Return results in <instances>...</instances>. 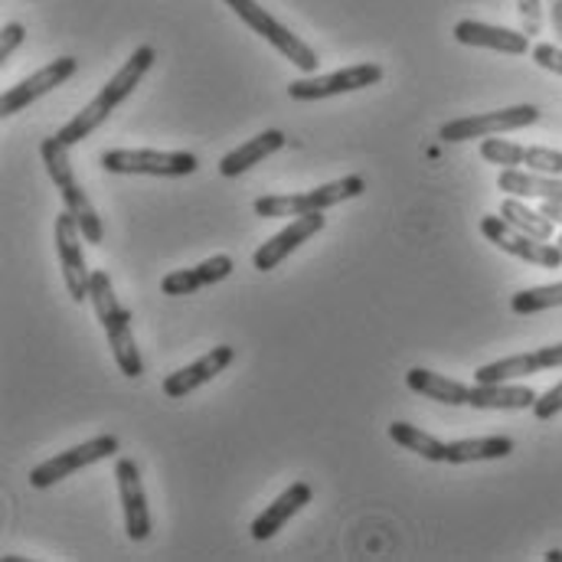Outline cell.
Segmentation results:
<instances>
[{
  "mask_svg": "<svg viewBox=\"0 0 562 562\" xmlns=\"http://www.w3.org/2000/svg\"><path fill=\"white\" fill-rule=\"evenodd\" d=\"M154 59H157L154 46H138V49L125 59V66L102 86V92H99L76 119H69V122L56 132V138L63 140L66 147H72V144H82L95 128H102V125L109 122V115H112L122 102H128V99L135 95L140 79H144L147 69L154 66Z\"/></svg>",
  "mask_w": 562,
  "mask_h": 562,
  "instance_id": "1",
  "label": "cell"
},
{
  "mask_svg": "<svg viewBox=\"0 0 562 562\" xmlns=\"http://www.w3.org/2000/svg\"><path fill=\"white\" fill-rule=\"evenodd\" d=\"M89 301L95 307V317L109 337V347H112V357L119 363V370L128 376V380H138L144 373V360H140L138 344H135V330H132V314L122 307L109 272L95 269L92 272V288H89Z\"/></svg>",
  "mask_w": 562,
  "mask_h": 562,
  "instance_id": "2",
  "label": "cell"
},
{
  "mask_svg": "<svg viewBox=\"0 0 562 562\" xmlns=\"http://www.w3.org/2000/svg\"><path fill=\"white\" fill-rule=\"evenodd\" d=\"M40 154H43V164H46L49 180L56 183V190H59V196H63L66 210L76 216V223H79V229H82L86 243L102 246V243H105V226H102V216L95 213V206H92L89 193L82 190V183H79V177H76V170H72L69 147L53 135V138H43V144H40Z\"/></svg>",
  "mask_w": 562,
  "mask_h": 562,
  "instance_id": "3",
  "label": "cell"
},
{
  "mask_svg": "<svg viewBox=\"0 0 562 562\" xmlns=\"http://www.w3.org/2000/svg\"><path fill=\"white\" fill-rule=\"evenodd\" d=\"M367 193V180L350 173L344 180L304 190V193H284V196H259L256 200V216L262 220H284V216H304V213H317L347 200H357Z\"/></svg>",
  "mask_w": 562,
  "mask_h": 562,
  "instance_id": "4",
  "label": "cell"
},
{
  "mask_svg": "<svg viewBox=\"0 0 562 562\" xmlns=\"http://www.w3.org/2000/svg\"><path fill=\"white\" fill-rule=\"evenodd\" d=\"M226 7H233V13L252 30V33H259L262 40H269L276 49H279L284 59H291L301 72H317V53L301 40V36H294L284 23H279L266 7H259L256 0H226Z\"/></svg>",
  "mask_w": 562,
  "mask_h": 562,
  "instance_id": "5",
  "label": "cell"
},
{
  "mask_svg": "<svg viewBox=\"0 0 562 562\" xmlns=\"http://www.w3.org/2000/svg\"><path fill=\"white\" fill-rule=\"evenodd\" d=\"M537 122H540L537 105H510L501 112H481V115L445 122L438 128V138L448 140V144H461V140L491 138V135H504V132H520V128H530Z\"/></svg>",
  "mask_w": 562,
  "mask_h": 562,
  "instance_id": "6",
  "label": "cell"
},
{
  "mask_svg": "<svg viewBox=\"0 0 562 562\" xmlns=\"http://www.w3.org/2000/svg\"><path fill=\"white\" fill-rule=\"evenodd\" d=\"M102 167L109 173H144V177H190L200 160L190 150H105Z\"/></svg>",
  "mask_w": 562,
  "mask_h": 562,
  "instance_id": "7",
  "label": "cell"
},
{
  "mask_svg": "<svg viewBox=\"0 0 562 562\" xmlns=\"http://www.w3.org/2000/svg\"><path fill=\"white\" fill-rule=\"evenodd\" d=\"M115 451H119V438H115V435H95V438H89V441H82V445H76V448H69V451H59L56 458L36 464V468L30 471V487L46 491V487H53V484L72 477L76 471L89 468V464L112 458Z\"/></svg>",
  "mask_w": 562,
  "mask_h": 562,
  "instance_id": "8",
  "label": "cell"
},
{
  "mask_svg": "<svg viewBox=\"0 0 562 562\" xmlns=\"http://www.w3.org/2000/svg\"><path fill=\"white\" fill-rule=\"evenodd\" d=\"M53 239H56V256H59V266H63V279L69 288V297L76 304H82L89 297V288H92V269L86 262V252H82V229L76 223V216L66 210L56 216V226H53Z\"/></svg>",
  "mask_w": 562,
  "mask_h": 562,
  "instance_id": "9",
  "label": "cell"
},
{
  "mask_svg": "<svg viewBox=\"0 0 562 562\" xmlns=\"http://www.w3.org/2000/svg\"><path fill=\"white\" fill-rule=\"evenodd\" d=\"M481 233L487 236V243H494L501 252H507L514 259H524L540 269H562V249L557 243L533 239V236L520 233L517 226H510L504 216H484Z\"/></svg>",
  "mask_w": 562,
  "mask_h": 562,
  "instance_id": "10",
  "label": "cell"
},
{
  "mask_svg": "<svg viewBox=\"0 0 562 562\" xmlns=\"http://www.w3.org/2000/svg\"><path fill=\"white\" fill-rule=\"evenodd\" d=\"M383 79V69L376 63H360L330 76H314V79H297L288 86V95L294 102H321V99H334V95H347V92H360L370 89Z\"/></svg>",
  "mask_w": 562,
  "mask_h": 562,
  "instance_id": "11",
  "label": "cell"
},
{
  "mask_svg": "<svg viewBox=\"0 0 562 562\" xmlns=\"http://www.w3.org/2000/svg\"><path fill=\"white\" fill-rule=\"evenodd\" d=\"M76 69H79V59H76V56H59V59H53L49 66H43L40 72H33L30 79L10 86V89L3 92V99H0V115L10 119V115L23 112L26 105H33L36 99L49 95V92L59 89L66 79H72Z\"/></svg>",
  "mask_w": 562,
  "mask_h": 562,
  "instance_id": "12",
  "label": "cell"
},
{
  "mask_svg": "<svg viewBox=\"0 0 562 562\" xmlns=\"http://www.w3.org/2000/svg\"><path fill=\"white\" fill-rule=\"evenodd\" d=\"M481 157L487 164H497V167H527L537 173L562 177V150H553V147H524L514 140L484 138L481 140Z\"/></svg>",
  "mask_w": 562,
  "mask_h": 562,
  "instance_id": "13",
  "label": "cell"
},
{
  "mask_svg": "<svg viewBox=\"0 0 562 562\" xmlns=\"http://www.w3.org/2000/svg\"><path fill=\"white\" fill-rule=\"evenodd\" d=\"M324 210H317V213H304V216H297L291 226H284L279 236H272L266 246H259L256 249V256H252V266L259 269V272H272V269H279L281 262L294 252V249H301L311 236H317L321 229H324Z\"/></svg>",
  "mask_w": 562,
  "mask_h": 562,
  "instance_id": "14",
  "label": "cell"
},
{
  "mask_svg": "<svg viewBox=\"0 0 562 562\" xmlns=\"http://www.w3.org/2000/svg\"><path fill=\"white\" fill-rule=\"evenodd\" d=\"M115 481H119V497H122V510H125V530L135 543H140L150 537V510H147V497H144V484H140V468L132 458H119Z\"/></svg>",
  "mask_w": 562,
  "mask_h": 562,
  "instance_id": "15",
  "label": "cell"
},
{
  "mask_svg": "<svg viewBox=\"0 0 562 562\" xmlns=\"http://www.w3.org/2000/svg\"><path fill=\"white\" fill-rule=\"evenodd\" d=\"M236 360V350L229 347V344H220V347H213L210 353H203L196 363H190V367H183V370H177V373H170L167 380H164V396H170V400H183V396H190L193 390H200V386H206V383H213L229 363Z\"/></svg>",
  "mask_w": 562,
  "mask_h": 562,
  "instance_id": "16",
  "label": "cell"
},
{
  "mask_svg": "<svg viewBox=\"0 0 562 562\" xmlns=\"http://www.w3.org/2000/svg\"><path fill=\"white\" fill-rule=\"evenodd\" d=\"M454 40L464 43V46L494 49V53H507V56L533 53L530 36L524 30H507V26H494V23H481V20H461V23H454Z\"/></svg>",
  "mask_w": 562,
  "mask_h": 562,
  "instance_id": "17",
  "label": "cell"
},
{
  "mask_svg": "<svg viewBox=\"0 0 562 562\" xmlns=\"http://www.w3.org/2000/svg\"><path fill=\"white\" fill-rule=\"evenodd\" d=\"M311 497H314V491H311V484H304V481H294L288 491H281L279 497L252 520V540H259V543H266V540H272L279 530H284V524L297 514V510H304L307 504H311Z\"/></svg>",
  "mask_w": 562,
  "mask_h": 562,
  "instance_id": "18",
  "label": "cell"
},
{
  "mask_svg": "<svg viewBox=\"0 0 562 562\" xmlns=\"http://www.w3.org/2000/svg\"><path fill=\"white\" fill-rule=\"evenodd\" d=\"M233 276V259L229 256H213L193 269H180V272H170L167 279L160 281V291L170 294V297H183V294H193L200 288H210L216 281L229 279Z\"/></svg>",
  "mask_w": 562,
  "mask_h": 562,
  "instance_id": "19",
  "label": "cell"
},
{
  "mask_svg": "<svg viewBox=\"0 0 562 562\" xmlns=\"http://www.w3.org/2000/svg\"><path fill=\"white\" fill-rule=\"evenodd\" d=\"M497 190H504L507 196H520V200H553L562 203V177L550 173H537V170H520V167H504L497 177Z\"/></svg>",
  "mask_w": 562,
  "mask_h": 562,
  "instance_id": "20",
  "label": "cell"
},
{
  "mask_svg": "<svg viewBox=\"0 0 562 562\" xmlns=\"http://www.w3.org/2000/svg\"><path fill=\"white\" fill-rule=\"evenodd\" d=\"M284 144H288L284 132L269 128V132L249 138L246 144H239L236 150H229V154L220 160V173H223V177H239V173H246L249 167H256V164H262L266 157H272V154L281 150Z\"/></svg>",
  "mask_w": 562,
  "mask_h": 562,
  "instance_id": "21",
  "label": "cell"
},
{
  "mask_svg": "<svg viewBox=\"0 0 562 562\" xmlns=\"http://www.w3.org/2000/svg\"><path fill=\"white\" fill-rule=\"evenodd\" d=\"M540 393L530 386H510V383H474L468 406L474 409H533Z\"/></svg>",
  "mask_w": 562,
  "mask_h": 562,
  "instance_id": "22",
  "label": "cell"
},
{
  "mask_svg": "<svg viewBox=\"0 0 562 562\" xmlns=\"http://www.w3.org/2000/svg\"><path fill=\"white\" fill-rule=\"evenodd\" d=\"M406 386L413 393H419L422 400H435L441 406H468V400H471V386H464L458 380H448L441 373L422 370V367L406 373Z\"/></svg>",
  "mask_w": 562,
  "mask_h": 562,
  "instance_id": "23",
  "label": "cell"
},
{
  "mask_svg": "<svg viewBox=\"0 0 562 562\" xmlns=\"http://www.w3.org/2000/svg\"><path fill=\"white\" fill-rule=\"evenodd\" d=\"M514 451V438L507 435H484V438H461L448 441V464H471V461H497Z\"/></svg>",
  "mask_w": 562,
  "mask_h": 562,
  "instance_id": "24",
  "label": "cell"
},
{
  "mask_svg": "<svg viewBox=\"0 0 562 562\" xmlns=\"http://www.w3.org/2000/svg\"><path fill=\"white\" fill-rule=\"evenodd\" d=\"M501 216H504L510 226H517L520 233H527V236H533V239H543V243H553L557 223H553L543 210H530L520 196H507V200L501 203Z\"/></svg>",
  "mask_w": 562,
  "mask_h": 562,
  "instance_id": "25",
  "label": "cell"
},
{
  "mask_svg": "<svg viewBox=\"0 0 562 562\" xmlns=\"http://www.w3.org/2000/svg\"><path fill=\"white\" fill-rule=\"evenodd\" d=\"M390 438L409 451H416L425 461H435V464H448V445L438 441L435 435L422 431L419 425H409V422H393L390 425Z\"/></svg>",
  "mask_w": 562,
  "mask_h": 562,
  "instance_id": "26",
  "label": "cell"
},
{
  "mask_svg": "<svg viewBox=\"0 0 562 562\" xmlns=\"http://www.w3.org/2000/svg\"><path fill=\"white\" fill-rule=\"evenodd\" d=\"M550 307H562V281L560 284L527 288V291H517L510 297L514 314H540V311H550Z\"/></svg>",
  "mask_w": 562,
  "mask_h": 562,
  "instance_id": "27",
  "label": "cell"
},
{
  "mask_svg": "<svg viewBox=\"0 0 562 562\" xmlns=\"http://www.w3.org/2000/svg\"><path fill=\"white\" fill-rule=\"evenodd\" d=\"M517 13L527 36H537L543 30V0H517Z\"/></svg>",
  "mask_w": 562,
  "mask_h": 562,
  "instance_id": "28",
  "label": "cell"
},
{
  "mask_svg": "<svg viewBox=\"0 0 562 562\" xmlns=\"http://www.w3.org/2000/svg\"><path fill=\"white\" fill-rule=\"evenodd\" d=\"M562 413V383H557L553 390H547L537 403H533V416L540 422L557 419Z\"/></svg>",
  "mask_w": 562,
  "mask_h": 562,
  "instance_id": "29",
  "label": "cell"
},
{
  "mask_svg": "<svg viewBox=\"0 0 562 562\" xmlns=\"http://www.w3.org/2000/svg\"><path fill=\"white\" fill-rule=\"evenodd\" d=\"M23 40H26L23 23H7V26H3V33H0V59L7 63V59L23 46Z\"/></svg>",
  "mask_w": 562,
  "mask_h": 562,
  "instance_id": "30",
  "label": "cell"
},
{
  "mask_svg": "<svg viewBox=\"0 0 562 562\" xmlns=\"http://www.w3.org/2000/svg\"><path fill=\"white\" fill-rule=\"evenodd\" d=\"M533 63L543 66V69H550V72H557V76H562V49L560 46H553V43H537V46H533Z\"/></svg>",
  "mask_w": 562,
  "mask_h": 562,
  "instance_id": "31",
  "label": "cell"
},
{
  "mask_svg": "<svg viewBox=\"0 0 562 562\" xmlns=\"http://www.w3.org/2000/svg\"><path fill=\"white\" fill-rule=\"evenodd\" d=\"M537 353V363H540V370H557L562 367V344H553V347H540V350H533Z\"/></svg>",
  "mask_w": 562,
  "mask_h": 562,
  "instance_id": "32",
  "label": "cell"
},
{
  "mask_svg": "<svg viewBox=\"0 0 562 562\" xmlns=\"http://www.w3.org/2000/svg\"><path fill=\"white\" fill-rule=\"evenodd\" d=\"M547 7H550V20H553V33L562 43V0H547Z\"/></svg>",
  "mask_w": 562,
  "mask_h": 562,
  "instance_id": "33",
  "label": "cell"
},
{
  "mask_svg": "<svg viewBox=\"0 0 562 562\" xmlns=\"http://www.w3.org/2000/svg\"><path fill=\"white\" fill-rule=\"evenodd\" d=\"M547 560H550V562H562V550H550V553H547Z\"/></svg>",
  "mask_w": 562,
  "mask_h": 562,
  "instance_id": "34",
  "label": "cell"
},
{
  "mask_svg": "<svg viewBox=\"0 0 562 562\" xmlns=\"http://www.w3.org/2000/svg\"><path fill=\"white\" fill-rule=\"evenodd\" d=\"M557 246H560V249H562V233H560V239H557Z\"/></svg>",
  "mask_w": 562,
  "mask_h": 562,
  "instance_id": "35",
  "label": "cell"
}]
</instances>
